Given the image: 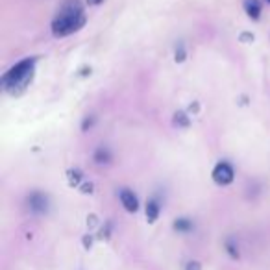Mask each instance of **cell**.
<instances>
[{
	"label": "cell",
	"mask_w": 270,
	"mask_h": 270,
	"mask_svg": "<svg viewBox=\"0 0 270 270\" xmlns=\"http://www.w3.org/2000/svg\"><path fill=\"white\" fill-rule=\"evenodd\" d=\"M26 208H28L31 215H47L48 209H50V200H48V196L45 193L33 191L26 198Z\"/></svg>",
	"instance_id": "3957f363"
},
{
	"label": "cell",
	"mask_w": 270,
	"mask_h": 270,
	"mask_svg": "<svg viewBox=\"0 0 270 270\" xmlns=\"http://www.w3.org/2000/svg\"><path fill=\"white\" fill-rule=\"evenodd\" d=\"M267 2H269V4H270V0H267Z\"/></svg>",
	"instance_id": "d6986e66"
},
{
	"label": "cell",
	"mask_w": 270,
	"mask_h": 270,
	"mask_svg": "<svg viewBox=\"0 0 270 270\" xmlns=\"http://www.w3.org/2000/svg\"><path fill=\"white\" fill-rule=\"evenodd\" d=\"M242 6H244V11H246V15L250 19L257 21L261 17V2L259 0H244Z\"/></svg>",
	"instance_id": "ba28073f"
},
{
	"label": "cell",
	"mask_w": 270,
	"mask_h": 270,
	"mask_svg": "<svg viewBox=\"0 0 270 270\" xmlns=\"http://www.w3.org/2000/svg\"><path fill=\"white\" fill-rule=\"evenodd\" d=\"M174 124L180 126V128H187V126L191 124V119H189L183 111H178L176 115H174Z\"/></svg>",
	"instance_id": "8fae6325"
},
{
	"label": "cell",
	"mask_w": 270,
	"mask_h": 270,
	"mask_svg": "<svg viewBox=\"0 0 270 270\" xmlns=\"http://www.w3.org/2000/svg\"><path fill=\"white\" fill-rule=\"evenodd\" d=\"M183 270H202V263L196 261V259H191V261L185 263V267H183Z\"/></svg>",
	"instance_id": "5bb4252c"
},
{
	"label": "cell",
	"mask_w": 270,
	"mask_h": 270,
	"mask_svg": "<svg viewBox=\"0 0 270 270\" xmlns=\"http://www.w3.org/2000/svg\"><path fill=\"white\" fill-rule=\"evenodd\" d=\"M159 213H161V204L157 198H150L147 202V208H145V215H147V222L154 224L157 218H159Z\"/></svg>",
	"instance_id": "8992f818"
},
{
	"label": "cell",
	"mask_w": 270,
	"mask_h": 270,
	"mask_svg": "<svg viewBox=\"0 0 270 270\" xmlns=\"http://www.w3.org/2000/svg\"><path fill=\"white\" fill-rule=\"evenodd\" d=\"M111 152H109L108 147H98L96 148V152H94V161L98 163V165H108L111 163Z\"/></svg>",
	"instance_id": "9c48e42d"
},
{
	"label": "cell",
	"mask_w": 270,
	"mask_h": 270,
	"mask_svg": "<svg viewBox=\"0 0 270 270\" xmlns=\"http://www.w3.org/2000/svg\"><path fill=\"white\" fill-rule=\"evenodd\" d=\"M84 248L85 250H91V248H93V237H91V235H85L84 237Z\"/></svg>",
	"instance_id": "9a60e30c"
},
{
	"label": "cell",
	"mask_w": 270,
	"mask_h": 270,
	"mask_svg": "<svg viewBox=\"0 0 270 270\" xmlns=\"http://www.w3.org/2000/svg\"><path fill=\"white\" fill-rule=\"evenodd\" d=\"M82 193H93V183H85V185H82Z\"/></svg>",
	"instance_id": "2e32d148"
},
{
	"label": "cell",
	"mask_w": 270,
	"mask_h": 270,
	"mask_svg": "<svg viewBox=\"0 0 270 270\" xmlns=\"http://www.w3.org/2000/svg\"><path fill=\"white\" fill-rule=\"evenodd\" d=\"M33 69H35V58H28L13 65L0 80L4 91H8L9 94L23 93L33 76Z\"/></svg>",
	"instance_id": "7a4b0ae2"
},
{
	"label": "cell",
	"mask_w": 270,
	"mask_h": 270,
	"mask_svg": "<svg viewBox=\"0 0 270 270\" xmlns=\"http://www.w3.org/2000/svg\"><path fill=\"white\" fill-rule=\"evenodd\" d=\"M211 176H213V181H215L216 185L226 187V185H230V183H233V180H235V170H233V167L228 161H218L215 165L213 172H211Z\"/></svg>",
	"instance_id": "277c9868"
},
{
	"label": "cell",
	"mask_w": 270,
	"mask_h": 270,
	"mask_svg": "<svg viewBox=\"0 0 270 270\" xmlns=\"http://www.w3.org/2000/svg\"><path fill=\"white\" fill-rule=\"evenodd\" d=\"M172 228H174V232L178 233H191L194 232V222L189 216H180V218H176V220L172 222Z\"/></svg>",
	"instance_id": "52a82bcc"
},
{
	"label": "cell",
	"mask_w": 270,
	"mask_h": 270,
	"mask_svg": "<svg viewBox=\"0 0 270 270\" xmlns=\"http://www.w3.org/2000/svg\"><path fill=\"white\" fill-rule=\"evenodd\" d=\"M176 58H174V60H176L178 63H181V61H185V58H187V52H185V48H183V45H178L176 47Z\"/></svg>",
	"instance_id": "4fadbf2b"
},
{
	"label": "cell",
	"mask_w": 270,
	"mask_h": 270,
	"mask_svg": "<svg viewBox=\"0 0 270 270\" xmlns=\"http://www.w3.org/2000/svg\"><path fill=\"white\" fill-rule=\"evenodd\" d=\"M87 2H89V4H91V6H98V4H102V2H104V0H87Z\"/></svg>",
	"instance_id": "ac0fdd59"
},
{
	"label": "cell",
	"mask_w": 270,
	"mask_h": 270,
	"mask_svg": "<svg viewBox=\"0 0 270 270\" xmlns=\"http://www.w3.org/2000/svg\"><path fill=\"white\" fill-rule=\"evenodd\" d=\"M119 200H120L122 208L128 213H137L139 211V198L131 189H120L119 191Z\"/></svg>",
	"instance_id": "5b68a950"
},
{
	"label": "cell",
	"mask_w": 270,
	"mask_h": 270,
	"mask_svg": "<svg viewBox=\"0 0 270 270\" xmlns=\"http://www.w3.org/2000/svg\"><path fill=\"white\" fill-rule=\"evenodd\" d=\"M82 180H84V176H82V172H80V170H70L69 172V185L70 187H78Z\"/></svg>",
	"instance_id": "7c38bea8"
},
{
	"label": "cell",
	"mask_w": 270,
	"mask_h": 270,
	"mask_svg": "<svg viewBox=\"0 0 270 270\" xmlns=\"http://www.w3.org/2000/svg\"><path fill=\"white\" fill-rule=\"evenodd\" d=\"M240 41H254V35H252V33H242V35H240Z\"/></svg>",
	"instance_id": "e0dca14e"
},
{
	"label": "cell",
	"mask_w": 270,
	"mask_h": 270,
	"mask_svg": "<svg viewBox=\"0 0 270 270\" xmlns=\"http://www.w3.org/2000/svg\"><path fill=\"white\" fill-rule=\"evenodd\" d=\"M85 24V11L80 0H65L52 19L54 37H69Z\"/></svg>",
	"instance_id": "6da1fadb"
},
{
	"label": "cell",
	"mask_w": 270,
	"mask_h": 270,
	"mask_svg": "<svg viewBox=\"0 0 270 270\" xmlns=\"http://www.w3.org/2000/svg\"><path fill=\"white\" fill-rule=\"evenodd\" d=\"M224 248H226V254L230 255L232 259H240V252H239V244L235 239H228L224 242Z\"/></svg>",
	"instance_id": "30bf717a"
}]
</instances>
